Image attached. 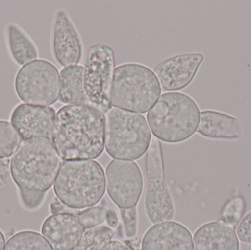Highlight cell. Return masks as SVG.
<instances>
[{"instance_id":"22","label":"cell","mask_w":251,"mask_h":250,"mask_svg":"<svg viewBox=\"0 0 251 250\" xmlns=\"http://www.w3.org/2000/svg\"><path fill=\"white\" fill-rule=\"evenodd\" d=\"M246 203L241 195H237L230 199L226 204L221 212L220 221L228 225L230 227H237L244 216Z\"/></svg>"},{"instance_id":"19","label":"cell","mask_w":251,"mask_h":250,"mask_svg":"<svg viewBox=\"0 0 251 250\" xmlns=\"http://www.w3.org/2000/svg\"><path fill=\"white\" fill-rule=\"evenodd\" d=\"M83 66H67L60 72L59 101L67 105L88 104L83 82Z\"/></svg>"},{"instance_id":"20","label":"cell","mask_w":251,"mask_h":250,"mask_svg":"<svg viewBox=\"0 0 251 250\" xmlns=\"http://www.w3.org/2000/svg\"><path fill=\"white\" fill-rule=\"evenodd\" d=\"M4 250H54L42 235L32 230L18 232L6 242Z\"/></svg>"},{"instance_id":"15","label":"cell","mask_w":251,"mask_h":250,"mask_svg":"<svg viewBox=\"0 0 251 250\" xmlns=\"http://www.w3.org/2000/svg\"><path fill=\"white\" fill-rule=\"evenodd\" d=\"M141 250H193V236L177 222L158 223L145 233Z\"/></svg>"},{"instance_id":"31","label":"cell","mask_w":251,"mask_h":250,"mask_svg":"<svg viewBox=\"0 0 251 250\" xmlns=\"http://www.w3.org/2000/svg\"><path fill=\"white\" fill-rule=\"evenodd\" d=\"M249 250H251V248H250V249H249Z\"/></svg>"},{"instance_id":"28","label":"cell","mask_w":251,"mask_h":250,"mask_svg":"<svg viewBox=\"0 0 251 250\" xmlns=\"http://www.w3.org/2000/svg\"><path fill=\"white\" fill-rule=\"evenodd\" d=\"M107 224L113 227V228H116L119 224V218H118L117 214L116 211L110 210L107 212Z\"/></svg>"},{"instance_id":"13","label":"cell","mask_w":251,"mask_h":250,"mask_svg":"<svg viewBox=\"0 0 251 250\" xmlns=\"http://www.w3.org/2000/svg\"><path fill=\"white\" fill-rule=\"evenodd\" d=\"M55 110L51 107L19 104L13 108L10 123L22 138H50L55 117Z\"/></svg>"},{"instance_id":"29","label":"cell","mask_w":251,"mask_h":250,"mask_svg":"<svg viewBox=\"0 0 251 250\" xmlns=\"http://www.w3.org/2000/svg\"><path fill=\"white\" fill-rule=\"evenodd\" d=\"M50 208H51V211L53 214H59L63 209V204L60 201H54L50 205Z\"/></svg>"},{"instance_id":"5","label":"cell","mask_w":251,"mask_h":250,"mask_svg":"<svg viewBox=\"0 0 251 250\" xmlns=\"http://www.w3.org/2000/svg\"><path fill=\"white\" fill-rule=\"evenodd\" d=\"M151 133L142 114L118 107L105 113L104 148L113 159L134 161L149 150Z\"/></svg>"},{"instance_id":"21","label":"cell","mask_w":251,"mask_h":250,"mask_svg":"<svg viewBox=\"0 0 251 250\" xmlns=\"http://www.w3.org/2000/svg\"><path fill=\"white\" fill-rule=\"evenodd\" d=\"M22 142L11 123L0 120V159L13 156Z\"/></svg>"},{"instance_id":"4","label":"cell","mask_w":251,"mask_h":250,"mask_svg":"<svg viewBox=\"0 0 251 250\" xmlns=\"http://www.w3.org/2000/svg\"><path fill=\"white\" fill-rule=\"evenodd\" d=\"M105 176L94 160L65 161L54 183L59 201L69 208L83 209L98 204L105 193Z\"/></svg>"},{"instance_id":"3","label":"cell","mask_w":251,"mask_h":250,"mask_svg":"<svg viewBox=\"0 0 251 250\" xmlns=\"http://www.w3.org/2000/svg\"><path fill=\"white\" fill-rule=\"evenodd\" d=\"M200 108L187 94H162L147 113L149 128L155 137L167 143H180L197 132Z\"/></svg>"},{"instance_id":"2","label":"cell","mask_w":251,"mask_h":250,"mask_svg":"<svg viewBox=\"0 0 251 250\" xmlns=\"http://www.w3.org/2000/svg\"><path fill=\"white\" fill-rule=\"evenodd\" d=\"M61 158L50 138L23 141L10 161L12 179L19 194L46 192L54 184Z\"/></svg>"},{"instance_id":"24","label":"cell","mask_w":251,"mask_h":250,"mask_svg":"<svg viewBox=\"0 0 251 250\" xmlns=\"http://www.w3.org/2000/svg\"><path fill=\"white\" fill-rule=\"evenodd\" d=\"M107 212L104 207L98 206L81 211L76 215L85 229H91L104 223L107 220Z\"/></svg>"},{"instance_id":"18","label":"cell","mask_w":251,"mask_h":250,"mask_svg":"<svg viewBox=\"0 0 251 250\" xmlns=\"http://www.w3.org/2000/svg\"><path fill=\"white\" fill-rule=\"evenodd\" d=\"M5 41L10 58L18 66H23L38 60V47L33 40L19 25L7 23Z\"/></svg>"},{"instance_id":"30","label":"cell","mask_w":251,"mask_h":250,"mask_svg":"<svg viewBox=\"0 0 251 250\" xmlns=\"http://www.w3.org/2000/svg\"><path fill=\"white\" fill-rule=\"evenodd\" d=\"M4 246H5V239L2 232L0 230V250H4Z\"/></svg>"},{"instance_id":"23","label":"cell","mask_w":251,"mask_h":250,"mask_svg":"<svg viewBox=\"0 0 251 250\" xmlns=\"http://www.w3.org/2000/svg\"><path fill=\"white\" fill-rule=\"evenodd\" d=\"M114 236L113 230L105 226H97L84 233L77 247L74 250H89L104 242L112 240Z\"/></svg>"},{"instance_id":"6","label":"cell","mask_w":251,"mask_h":250,"mask_svg":"<svg viewBox=\"0 0 251 250\" xmlns=\"http://www.w3.org/2000/svg\"><path fill=\"white\" fill-rule=\"evenodd\" d=\"M154 72L145 65L126 63L115 68L110 88L112 106L137 113H146L161 95Z\"/></svg>"},{"instance_id":"9","label":"cell","mask_w":251,"mask_h":250,"mask_svg":"<svg viewBox=\"0 0 251 250\" xmlns=\"http://www.w3.org/2000/svg\"><path fill=\"white\" fill-rule=\"evenodd\" d=\"M146 183L144 207L153 224L169 222L175 216V205L165 181L163 156L159 139L152 138L146 154Z\"/></svg>"},{"instance_id":"27","label":"cell","mask_w":251,"mask_h":250,"mask_svg":"<svg viewBox=\"0 0 251 250\" xmlns=\"http://www.w3.org/2000/svg\"><path fill=\"white\" fill-rule=\"evenodd\" d=\"M89 250H132L131 248L123 242L117 240H110L104 242L99 246L94 247Z\"/></svg>"},{"instance_id":"17","label":"cell","mask_w":251,"mask_h":250,"mask_svg":"<svg viewBox=\"0 0 251 250\" xmlns=\"http://www.w3.org/2000/svg\"><path fill=\"white\" fill-rule=\"evenodd\" d=\"M193 250H240L235 230L220 221L205 223L193 236Z\"/></svg>"},{"instance_id":"1","label":"cell","mask_w":251,"mask_h":250,"mask_svg":"<svg viewBox=\"0 0 251 250\" xmlns=\"http://www.w3.org/2000/svg\"><path fill=\"white\" fill-rule=\"evenodd\" d=\"M105 114L89 104L62 107L56 113L51 142L64 161L92 160L104 151Z\"/></svg>"},{"instance_id":"25","label":"cell","mask_w":251,"mask_h":250,"mask_svg":"<svg viewBox=\"0 0 251 250\" xmlns=\"http://www.w3.org/2000/svg\"><path fill=\"white\" fill-rule=\"evenodd\" d=\"M119 209L125 227L126 236L128 239H133L135 237L137 231V206Z\"/></svg>"},{"instance_id":"26","label":"cell","mask_w":251,"mask_h":250,"mask_svg":"<svg viewBox=\"0 0 251 250\" xmlns=\"http://www.w3.org/2000/svg\"><path fill=\"white\" fill-rule=\"evenodd\" d=\"M235 232L239 241L251 245V211L240 220Z\"/></svg>"},{"instance_id":"14","label":"cell","mask_w":251,"mask_h":250,"mask_svg":"<svg viewBox=\"0 0 251 250\" xmlns=\"http://www.w3.org/2000/svg\"><path fill=\"white\" fill-rule=\"evenodd\" d=\"M85 227L76 214L59 213L46 219L41 233L54 250H74L80 242Z\"/></svg>"},{"instance_id":"16","label":"cell","mask_w":251,"mask_h":250,"mask_svg":"<svg viewBox=\"0 0 251 250\" xmlns=\"http://www.w3.org/2000/svg\"><path fill=\"white\" fill-rule=\"evenodd\" d=\"M197 132L204 137L236 140L243 136L241 122L235 116L215 110L201 112Z\"/></svg>"},{"instance_id":"7","label":"cell","mask_w":251,"mask_h":250,"mask_svg":"<svg viewBox=\"0 0 251 250\" xmlns=\"http://www.w3.org/2000/svg\"><path fill=\"white\" fill-rule=\"evenodd\" d=\"M14 88L21 101L30 105L49 107L60 93V73L51 62L38 59L22 66L15 76Z\"/></svg>"},{"instance_id":"12","label":"cell","mask_w":251,"mask_h":250,"mask_svg":"<svg viewBox=\"0 0 251 250\" xmlns=\"http://www.w3.org/2000/svg\"><path fill=\"white\" fill-rule=\"evenodd\" d=\"M204 59L202 53L192 52L176 54L163 60L156 66L154 72L161 89L177 91L188 86Z\"/></svg>"},{"instance_id":"10","label":"cell","mask_w":251,"mask_h":250,"mask_svg":"<svg viewBox=\"0 0 251 250\" xmlns=\"http://www.w3.org/2000/svg\"><path fill=\"white\" fill-rule=\"evenodd\" d=\"M106 184L109 196L119 208L136 206L143 189V178L133 161L113 159L106 168Z\"/></svg>"},{"instance_id":"11","label":"cell","mask_w":251,"mask_h":250,"mask_svg":"<svg viewBox=\"0 0 251 250\" xmlns=\"http://www.w3.org/2000/svg\"><path fill=\"white\" fill-rule=\"evenodd\" d=\"M51 46L54 60L63 67L79 64L83 58V42L80 34L65 9H59L54 13Z\"/></svg>"},{"instance_id":"8","label":"cell","mask_w":251,"mask_h":250,"mask_svg":"<svg viewBox=\"0 0 251 250\" xmlns=\"http://www.w3.org/2000/svg\"><path fill=\"white\" fill-rule=\"evenodd\" d=\"M116 66L113 48L104 43L89 47L83 65V82L88 104L105 114L112 108L110 88Z\"/></svg>"}]
</instances>
